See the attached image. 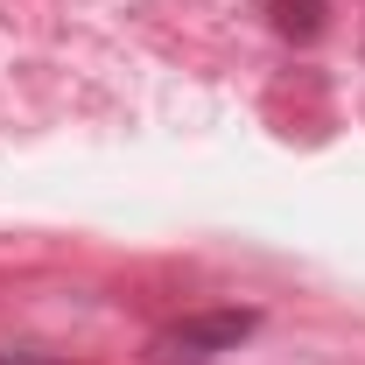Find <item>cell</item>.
Here are the masks:
<instances>
[{
	"label": "cell",
	"mask_w": 365,
	"mask_h": 365,
	"mask_svg": "<svg viewBox=\"0 0 365 365\" xmlns=\"http://www.w3.org/2000/svg\"><path fill=\"white\" fill-rule=\"evenodd\" d=\"M253 309H204V317H182L169 323L162 337H155V359H169V365H204V359H218V351H239L246 337H253Z\"/></svg>",
	"instance_id": "6da1fadb"
},
{
	"label": "cell",
	"mask_w": 365,
	"mask_h": 365,
	"mask_svg": "<svg viewBox=\"0 0 365 365\" xmlns=\"http://www.w3.org/2000/svg\"><path fill=\"white\" fill-rule=\"evenodd\" d=\"M0 365H63V359H49V351H0Z\"/></svg>",
	"instance_id": "7a4b0ae2"
}]
</instances>
